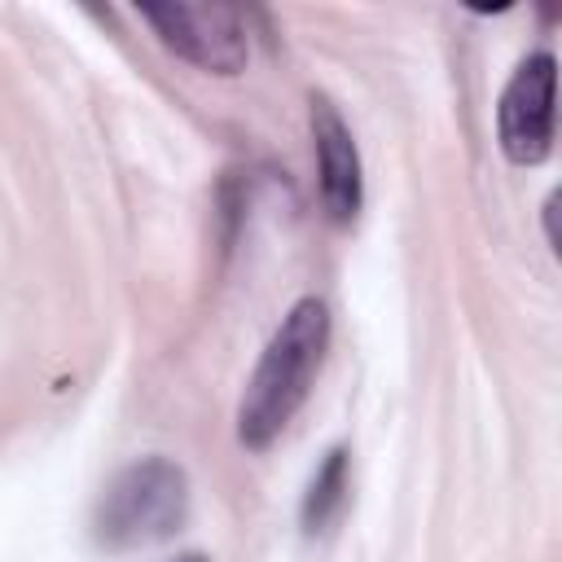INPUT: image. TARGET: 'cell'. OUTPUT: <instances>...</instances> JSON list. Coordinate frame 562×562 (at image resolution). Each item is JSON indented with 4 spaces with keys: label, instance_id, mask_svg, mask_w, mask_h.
<instances>
[{
    "label": "cell",
    "instance_id": "277c9868",
    "mask_svg": "<svg viewBox=\"0 0 562 562\" xmlns=\"http://www.w3.org/2000/svg\"><path fill=\"white\" fill-rule=\"evenodd\" d=\"M553 88H558V61L553 53H531L509 75L501 105H496V136L509 162L536 167L553 149Z\"/></svg>",
    "mask_w": 562,
    "mask_h": 562
},
{
    "label": "cell",
    "instance_id": "52a82bcc",
    "mask_svg": "<svg viewBox=\"0 0 562 562\" xmlns=\"http://www.w3.org/2000/svg\"><path fill=\"white\" fill-rule=\"evenodd\" d=\"M544 228H549V246L558 250V193H549L544 202Z\"/></svg>",
    "mask_w": 562,
    "mask_h": 562
},
{
    "label": "cell",
    "instance_id": "3957f363",
    "mask_svg": "<svg viewBox=\"0 0 562 562\" xmlns=\"http://www.w3.org/2000/svg\"><path fill=\"white\" fill-rule=\"evenodd\" d=\"M140 18L158 31V40L176 57H184L206 75H237L250 57L246 18L233 4L167 0V4H140Z\"/></svg>",
    "mask_w": 562,
    "mask_h": 562
},
{
    "label": "cell",
    "instance_id": "ba28073f",
    "mask_svg": "<svg viewBox=\"0 0 562 562\" xmlns=\"http://www.w3.org/2000/svg\"><path fill=\"white\" fill-rule=\"evenodd\" d=\"M176 562H206L202 553H184V558H176Z\"/></svg>",
    "mask_w": 562,
    "mask_h": 562
},
{
    "label": "cell",
    "instance_id": "7a4b0ae2",
    "mask_svg": "<svg viewBox=\"0 0 562 562\" xmlns=\"http://www.w3.org/2000/svg\"><path fill=\"white\" fill-rule=\"evenodd\" d=\"M189 518V474L167 457H145L119 470L92 514V536L101 549H145L176 536Z\"/></svg>",
    "mask_w": 562,
    "mask_h": 562
},
{
    "label": "cell",
    "instance_id": "6da1fadb",
    "mask_svg": "<svg viewBox=\"0 0 562 562\" xmlns=\"http://www.w3.org/2000/svg\"><path fill=\"white\" fill-rule=\"evenodd\" d=\"M325 347H329L325 303L299 299L281 316L277 334L268 338V347H263V356L246 382V395L237 408V439L246 448H268L290 426V417L303 408V400L321 373Z\"/></svg>",
    "mask_w": 562,
    "mask_h": 562
},
{
    "label": "cell",
    "instance_id": "8992f818",
    "mask_svg": "<svg viewBox=\"0 0 562 562\" xmlns=\"http://www.w3.org/2000/svg\"><path fill=\"white\" fill-rule=\"evenodd\" d=\"M347 501V448H334L325 457V465L316 470L307 496H303V527L307 531H321L334 522V514L342 509Z\"/></svg>",
    "mask_w": 562,
    "mask_h": 562
},
{
    "label": "cell",
    "instance_id": "5b68a950",
    "mask_svg": "<svg viewBox=\"0 0 562 562\" xmlns=\"http://www.w3.org/2000/svg\"><path fill=\"white\" fill-rule=\"evenodd\" d=\"M312 140H316V171H321V202L334 224H351L364 198V176H360V149L351 140V127L342 114L316 97L312 101Z\"/></svg>",
    "mask_w": 562,
    "mask_h": 562
}]
</instances>
